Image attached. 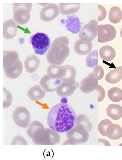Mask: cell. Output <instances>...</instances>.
Returning <instances> with one entry per match:
<instances>
[{"instance_id": "6da1fadb", "label": "cell", "mask_w": 122, "mask_h": 160, "mask_svg": "<svg viewBox=\"0 0 122 160\" xmlns=\"http://www.w3.org/2000/svg\"><path fill=\"white\" fill-rule=\"evenodd\" d=\"M76 120V115L72 108L67 104L60 103L51 108L48 114L47 122L50 128L62 133L73 128Z\"/></svg>"}, {"instance_id": "7a4b0ae2", "label": "cell", "mask_w": 122, "mask_h": 160, "mask_svg": "<svg viewBox=\"0 0 122 160\" xmlns=\"http://www.w3.org/2000/svg\"><path fill=\"white\" fill-rule=\"evenodd\" d=\"M68 45L53 42L52 46L53 47L50 50L48 55V60L50 64L60 65L64 62L70 54Z\"/></svg>"}, {"instance_id": "3957f363", "label": "cell", "mask_w": 122, "mask_h": 160, "mask_svg": "<svg viewBox=\"0 0 122 160\" xmlns=\"http://www.w3.org/2000/svg\"><path fill=\"white\" fill-rule=\"evenodd\" d=\"M29 42L35 53L42 55L49 49L50 45V39L48 35L43 32H37L30 36Z\"/></svg>"}, {"instance_id": "277c9868", "label": "cell", "mask_w": 122, "mask_h": 160, "mask_svg": "<svg viewBox=\"0 0 122 160\" xmlns=\"http://www.w3.org/2000/svg\"><path fill=\"white\" fill-rule=\"evenodd\" d=\"M97 22L95 19H92L82 27L79 36L82 40L91 42L97 37Z\"/></svg>"}, {"instance_id": "5b68a950", "label": "cell", "mask_w": 122, "mask_h": 160, "mask_svg": "<svg viewBox=\"0 0 122 160\" xmlns=\"http://www.w3.org/2000/svg\"><path fill=\"white\" fill-rule=\"evenodd\" d=\"M13 118L15 123L18 126L26 128L28 126L30 121V114L25 107H19L14 111Z\"/></svg>"}, {"instance_id": "8992f818", "label": "cell", "mask_w": 122, "mask_h": 160, "mask_svg": "<svg viewBox=\"0 0 122 160\" xmlns=\"http://www.w3.org/2000/svg\"><path fill=\"white\" fill-rule=\"evenodd\" d=\"M116 31L113 26L107 24L98 26V42L104 43L111 41L115 38Z\"/></svg>"}, {"instance_id": "52a82bcc", "label": "cell", "mask_w": 122, "mask_h": 160, "mask_svg": "<svg viewBox=\"0 0 122 160\" xmlns=\"http://www.w3.org/2000/svg\"><path fill=\"white\" fill-rule=\"evenodd\" d=\"M98 80L97 76L96 74L94 73H90L81 81L80 89L84 93L91 92L97 89Z\"/></svg>"}, {"instance_id": "ba28073f", "label": "cell", "mask_w": 122, "mask_h": 160, "mask_svg": "<svg viewBox=\"0 0 122 160\" xmlns=\"http://www.w3.org/2000/svg\"><path fill=\"white\" fill-rule=\"evenodd\" d=\"M79 83L75 80L70 82H62L57 89V95L61 97H66L72 95L79 86Z\"/></svg>"}, {"instance_id": "9c48e42d", "label": "cell", "mask_w": 122, "mask_h": 160, "mask_svg": "<svg viewBox=\"0 0 122 160\" xmlns=\"http://www.w3.org/2000/svg\"><path fill=\"white\" fill-rule=\"evenodd\" d=\"M65 20L62 19L61 22L65 24L67 30L72 34H77L81 29V24L79 19L75 15H69Z\"/></svg>"}, {"instance_id": "30bf717a", "label": "cell", "mask_w": 122, "mask_h": 160, "mask_svg": "<svg viewBox=\"0 0 122 160\" xmlns=\"http://www.w3.org/2000/svg\"><path fill=\"white\" fill-rule=\"evenodd\" d=\"M61 82L60 79L52 78L46 75L41 79L40 84L45 91L50 92L56 90Z\"/></svg>"}, {"instance_id": "8fae6325", "label": "cell", "mask_w": 122, "mask_h": 160, "mask_svg": "<svg viewBox=\"0 0 122 160\" xmlns=\"http://www.w3.org/2000/svg\"><path fill=\"white\" fill-rule=\"evenodd\" d=\"M92 44L91 42L83 41L80 39L77 40L74 44V50L76 53L81 55L87 54L91 51Z\"/></svg>"}, {"instance_id": "7c38bea8", "label": "cell", "mask_w": 122, "mask_h": 160, "mask_svg": "<svg viewBox=\"0 0 122 160\" xmlns=\"http://www.w3.org/2000/svg\"><path fill=\"white\" fill-rule=\"evenodd\" d=\"M80 7V3H60L59 12L62 14L67 15L73 14L77 12Z\"/></svg>"}, {"instance_id": "4fadbf2b", "label": "cell", "mask_w": 122, "mask_h": 160, "mask_svg": "<svg viewBox=\"0 0 122 160\" xmlns=\"http://www.w3.org/2000/svg\"><path fill=\"white\" fill-rule=\"evenodd\" d=\"M106 133V136L110 139L117 140L122 136V128L119 125L112 123L108 126Z\"/></svg>"}, {"instance_id": "5bb4252c", "label": "cell", "mask_w": 122, "mask_h": 160, "mask_svg": "<svg viewBox=\"0 0 122 160\" xmlns=\"http://www.w3.org/2000/svg\"><path fill=\"white\" fill-rule=\"evenodd\" d=\"M106 111L107 115L114 120H118L122 116V107L118 104H110Z\"/></svg>"}, {"instance_id": "9a60e30c", "label": "cell", "mask_w": 122, "mask_h": 160, "mask_svg": "<svg viewBox=\"0 0 122 160\" xmlns=\"http://www.w3.org/2000/svg\"><path fill=\"white\" fill-rule=\"evenodd\" d=\"M122 78V66L117 67L109 71L106 75L105 79L111 84H115Z\"/></svg>"}, {"instance_id": "2e32d148", "label": "cell", "mask_w": 122, "mask_h": 160, "mask_svg": "<svg viewBox=\"0 0 122 160\" xmlns=\"http://www.w3.org/2000/svg\"><path fill=\"white\" fill-rule=\"evenodd\" d=\"M101 58L106 61H110L115 57L116 53L115 50L112 47L108 45L102 46L99 51Z\"/></svg>"}, {"instance_id": "e0dca14e", "label": "cell", "mask_w": 122, "mask_h": 160, "mask_svg": "<svg viewBox=\"0 0 122 160\" xmlns=\"http://www.w3.org/2000/svg\"><path fill=\"white\" fill-rule=\"evenodd\" d=\"M45 92L39 85L32 87L28 91L27 95L29 98L34 101L42 99L45 95Z\"/></svg>"}, {"instance_id": "ac0fdd59", "label": "cell", "mask_w": 122, "mask_h": 160, "mask_svg": "<svg viewBox=\"0 0 122 160\" xmlns=\"http://www.w3.org/2000/svg\"><path fill=\"white\" fill-rule=\"evenodd\" d=\"M47 73L51 78L61 79L65 74V70L63 66L51 65L48 68Z\"/></svg>"}, {"instance_id": "d6986e66", "label": "cell", "mask_w": 122, "mask_h": 160, "mask_svg": "<svg viewBox=\"0 0 122 160\" xmlns=\"http://www.w3.org/2000/svg\"><path fill=\"white\" fill-rule=\"evenodd\" d=\"M122 17V12L120 8L117 6L111 8L109 11L108 18L111 22L116 24L119 22Z\"/></svg>"}, {"instance_id": "ffe728a7", "label": "cell", "mask_w": 122, "mask_h": 160, "mask_svg": "<svg viewBox=\"0 0 122 160\" xmlns=\"http://www.w3.org/2000/svg\"><path fill=\"white\" fill-rule=\"evenodd\" d=\"M63 66L65 70V73L61 79V81L70 82L75 80L76 74V71L75 68L69 65H64Z\"/></svg>"}, {"instance_id": "44dd1931", "label": "cell", "mask_w": 122, "mask_h": 160, "mask_svg": "<svg viewBox=\"0 0 122 160\" xmlns=\"http://www.w3.org/2000/svg\"><path fill=\"white\" fill-rule=\"evenodd\" d=\"M107 95L109 98L112 102H120L122 100V90L117 87H112L108 91Z\"/></svg>"}, {"instance_id": "7402d4cb", "label": "cell", "mask_w": 122, "mask_h": 160, "mask_svg": "<svg viewBox=\"0 0 122 160\" xmlns=\"http://www.w3.org/2000/svg\"><path fill=\"white\" fill-rule=\"evenodd\" d=\"M87 66L93 67L96 65L97 63V51L95 50L90 53L86 60Z\"/></svg>"}, {"instance_id": "603a6c76", "label": "cell", "mask_w": 122, "mask_h": 160, "mask_svg": "<svg viewBox=\"0 0 122 160\" xmlns=\"http://www.w3.org/2000/svg\"><path fill=\"white\" fill-rule=\"evenodd\" d=\"M3 108H8L9 107L11 104L12 101V95L10 92L6 89L3 88Z\"/></svg>"}, {"instance_id": "cb8c5ba5", "label": "cell", "mask_w": 122, "mask_h": 160, "mask_svg": "<svg viewBox=\"0 0 122 160\" xmlns=\"http://www.w3.org/2000/svg\"><path fill=\"white\" fill-rule=\"evenodd\" d=\"M112 123V121L107 119L101 121L98 125V130L100 133L103 136H106V131L108 126Z\"/></svg>"}, {"instance_id": "d4e9b609", "label": "cell", "mask_w": 122, "mask_h": 160, "mask_svg": "<svg viewBox=\"0 0 122 160\" xmlns=\"http://www.w3.org/2000/svg\"><path fill=\"white\" fill-rule=\"evenodd\" d=\"M107 11L104 7L100 5H98V21H100L106 18Z\"/></svg>"}, {"instance_id": "484cf974", "label": "cell", "mask_w": 122, "mask_h": 160, "mask_svg": "<svg viewBox=\"0 0 122 160\" xmlns=\"http://www.w3.org/2000/svg\"><path fill=\"white\" fill-rule=\"evenodd\" d=\"M93 72L97 75L98 80L101 79L103 77L104 71L101 66L97 64L94 68Z\"/></svg>"}, {"instance_id": "4316f807", "label": "cell", "mask_w": 122, "mask_h": 160, "mask_svg": "<svg viewBox=\"0 0 122 160\" xmlns=\"http://www.w3.org/2000/svg\"><path fill=\"white\" fill-rule=\"evenodd\" d=\"M98 92V102H100L104 99L105 96V90L101 86L98 85L97 87Z\"/></svg>"}, {"instance_id": "83f0119b", "label": "cell", "mask_w": 122, "mask_h": 160, "mask_svg": "<svg viewBox=\"0 0 122 160\" xmlns=\"http://www.w3.org/2000/svg\"><path fill=\"white\" fill-rule=\"evenodd\" d=\"M120 34L121 37L122 38V27L121 28L120 32Z\"/></svg>"}, {"instance_id": "f1b7e54d", "label": "cell", "mask_w": 122, "mask_h": 160, "mask_svg": "<svg viewBox=\"0 0 122 160\" xmlns=\"http://www.w3.org/2000/svg\"><path fill=\"white\" fill-rule=\"evenodd\" d=\"M119 146H122V143L119 145Z\"/></svg>"}]
</instances>
